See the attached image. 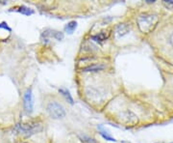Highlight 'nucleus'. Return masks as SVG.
<instances>
[{
  "label": "nucleus",
  "instance_id": "f257e3e1",
  "mask_svg": "<svg viewBox=\"0 0 173 143\" xmlns=\"http://www.w3.org/2000/svg\"><path fill=\"white\" fill-rule=\"evenodd\" d=\"M159 18L156 15L142 14L138 17V26L142 33H149L154 30Z\"/></svg>",
  "mask_w": 173,
  "mask_h": 143
},
{
  "label": "nucleus",
  "instance_id": "f03ea898",
  "mask_svg": "<svg viewBox=\"0 0 173 143\" xmlns=\"http://www.w3.org/2000/svg\"><path fill=\"white\" fill-rule=\"evenodd\" d=\"M46 110L53 119H62L65 116V110L64 106L56 102H49L47 107H46Z\"/></svg>",
  "mask_w": 173,
  "mask_h": 143
},
{
  "label": "nucleus",
  "instance_id": "7ed1b4c3",
  "mask_svg": "<svg viewBox=\"0 0 173 143\" xmlns=\"http://www.w3.org/2000/svg\"><path fill=\"white\" fill-rule=\"evenodd\" d=\"M18 132L30 136L34 133H39L42 129V126L41 123H29V124H21L17 127Z\"/></svg>",
  "mask_w": 173,
  "mask_h": 143
},
{
  "label": "nucleus",
  "instance_id": "20e7f679",
  "mask_svg": "<svg viewBox=\"0 0 173 143\" xmlns=\"http://www.w3.org/2000/svg\"><path fill=\"white\" fill-rule=\"evenodd\" d=\"M23 100H24L25 110L28 113H32L33 109H34V97H33V92H32L31 88L25 91L24 96H23Z\"/></svg>",
  "mask_w": 173,
  "mask_h": 143
},
{
  "label": "nucleus",
  "instance_id": "39448f33",
  "mask_svg": "<svg viewBox=\"0 0 173 143\" xmlns=\"http://www.w3.org/2000/svg\"><path fill=\"white\" fill-rule=\"evenodd\" d=\"M130 31V26L126 23H120L118 24L116 28V38H120L126 35Z\"/></svg>",
  "mask_w": 173,
  "mask_h": 143
},
{
  "label": "nucleus",
  "instance_id": "423d86ee",
  "mask_svg": "<svg viewBox=\"0 0 173 143\" xmlns=\"http://www.w3.org/2000/svg\"><path fill=\"white\" fill-rule=\"evenodd\" d=\"M43 35H48V36H51L53 38H55L56 40L58 41H61L64 39V34L62 32H59V31H54V30H49V32L45 31Z\"/></svg>",
  "mask_w": 173,
  "mask_h": 143
},
{
  "label": "nucleus",
  "instance_id": "0eeeda50",
  "mask_svg": "<svg viewBox=\"0 0 173 143\" xmlns=\"http://www.w3.org/2000/svg\"><path fill=\"white\" fill-rule=\"evenodd\" d=\"M76 28H77V22L75 21H69L64 26V31L68 34H72Z\"/></svg>",
  "mask_w": 173,
  "mask_h": 143
},
{
  "label": "nucleus",
  "instance_id": "6e6552de",
  "mask_svg": "<svg viewBox=\"0 0 173 143\" xmlns=\"http://www.w3.org/2000/svg\"><path fill=\"white\" fill-rule=\"evenodd\" d=\"M97 128H98L99 131H100V134L102 135L103 138H105L106 140H109V141H116V139L112 137V136L107 131H106L105 129H103L102 126H98Z\"/></svg>",
  "mask_w": 173,
  "mask_h": 143
},
{
  "label": "nucleus",
  "instance_id": "1a4fd4ad",
  "mask_svg": "<svg viewBox=\"0 0 173 143\" xmlns=\"http://www.w3.org/2000/svg\"><path fill=\"white\" fill-rule=\"evenodd\" d=\"M103 69H105V66H103V65H90V66L84 68L83 71L84 72H98Z\"/></svg>",
  "mask_w": 173,
  "mask_h": 143
},
{
  "label": "nucleus",
  "instance_id": "9d476101",
  "mask_svg": "<svg viewBox=\"0 0 173 143\" xmlns=\"http://www.w3.org/2000/svg\"><path fill=\"white\" fill-rule=\"evenodd\" d=\"M17 11L22 15H25V16H31V15L34 14V11L30 8H28V7H25V6H20V7H19Z\"/></svg>",
  "mask_w": 173,
  "mask_h": 143
},
{
  "label": "nucleus",
  "instance_id": "9b49d317",
  "mask_svg": "<svg viewBox=\"0 0 173 143\" xmlns=\"http://www.w3.org/2000/svg\"><path fill=\"white\" fill-rule=\"evenodd\" d=\"M108 37H109V34H106L104 31H102V32H100V33H99V34H97V35H94L91 38L94 39V41H97V42H103V41H105Z\"/></svg>",
  "mask_w": 173,
  "mask_h": 143
},
{
  "label": "nucleus",
  "instance_id": "f8f14e48",
  "mask_svg": "<svg viewBox=\"0 0 173 143\" xmlns=\"http://www.w3.org/2000/svg\"><path fill=\"white\" fill-rule=\"evenodd\" d=\"M59 92L61 93L64 98L68 100V102L69 103H71V105H73V99H72V97L69 93V91H68L66 89H59Z\"/></svg>",
  "mask_w": 173,
  "mask_h": 143
},
{
  "label": "nucleus",
  "instance_id": "ddd939ff",
  "mask_svg": "<svg viewBox=\"0 0 173 143\" xmlns=\"http://www.w3.org/2000/svg\"><path fill=\"white\" fill-rule=\"evenodd\" d=\"M80 139H81L82 143H97L94 138H92V137L88 136V135H85V134L80 135Z\"/></svg>",
  "mask_w": 173,
  "mask_h": 143
},
{
  "label": "nucleus",
  "instance_id": "4468645a",
  "mask_svg": "<svg viewBox=\"0 0 173 143\" xmlns=\"http://www.w3.org/2000/svg\"><path fill=\"white\" fill-rule=\"evenodd\" d=\"M164 4L165 5L166 8L173 9V1H164Z\"/></svg>",
  "mask_w": 173,
  "mask_h": 143
},
{
  "label": "nucleus",
  "instance_id": "2eb2a0df",
  "mask_svg": "<svg viewBox=\"0 0 173 143\" xmlns=\"http://www.w3.org/2000/svg\"><path fill=\"white\" fill-rule=\"evenodd\" d=\"M0 28H3L5 30H8V31L11 32V28L8 26V24L6 23V22H1V23H0Z\"/></svg>",
  "mask_w": 173,
  "mask_h": 143
},
{
  "label": "nucleus",
  "instance_id": "dca6fc26",
  "mask_svg": "<svg viewBox=\"0 0 173 143\" xmlns=\"http://www.w3.org/2000/svg\"><path fill=\"white\" fill-rule=\"evenodd\" d=\"M169 42H170V44L173 45V33L171 34V36H170V38H169Z\"/></svg>",
  "mask_w": 173,
  "mask_h": 143
},
{
  "label": "nucleus",
  "instance_id": "f3484780",
  "mask_svg": "<svg viewBox=\"0 0 173 143\" xmlns=\"http://www.w3.org/2000/svg\"><path fill=\"white\" fill-rule=\"evenodd\" d=\"M121 143H129V142H127V141H121Z\"/></svg>",
  "mask_w": 173,
  "mask_h": 143
},
{
  "label": "nucleus",
  "instance_id": "a211bd4d",
  "mask_svg": "<svg viewBox=\"0 0 173 143\" xmlns=\"http://www.w3.org/2000/svg\"><path fill=\"white\" fill-rule=\"evenodd\" d=\"M172 143H173V142H172Z\"/></svg>",
  "mask_w": 173,
  "mask_h": 143
}]
</instances>
